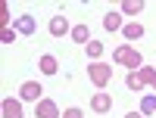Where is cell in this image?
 <instances>
[{"instance_id":"12","label":"cell","mask_w":156,"mask_h":118,"mask_svg":"<svg viewBox=\"0 0 156 118\" xmlns=\"http://www.w3.org/2000/svg\"><path fill=\"white\" fill-rule=\"evenodd\" d=\"M140 12H144V0H122V16L137 19Z\"/></svg>"},{"instance_id":"2","label":"cell","mask_w":156,"mask_h":118,"mask_svg":"<svg viewBox=\"0 0 156 118\" xmlns=\"http://www.w3.org/2000/svg\"><path fill=\"white\" fill-rule=\"evenodd\" d=\"M87 81L94 84L97 90H103V87L112 81V65H106V62H90L87 65Z\"/></svg>"},{"instance_id":"6","label":"cell","mask_w":156,"mask_h":118,"mask_svg":"<svg viewBox=\"0 0 156 118\" xmlns=\"http://www.w3.org/2000/svg\"><path fill=\"white\" fill-rule=\"evenodd\" d=\"M47 28H50V34H53V37L72 34V25H69V19H66V16H53V19H50V25H47Z\"/></svg>"},{"instance_id":"1","label":"cell","mask_w":156,"mask_h":118,"mask_svg":"<svg viewBox=\"0 0 156 118\" xmlns=\"http://www.w3.org/2000/svg\"><path fill=\"white\" fill-rule=\"evenodd\" d=\"M112 62L125 65L128 72H140V69H144V56H140L137 50H131L128 44H122V47H115V50H112Z\"/></svg>"},{"instance_id":"15","label":"cell","mask_w":156,"mask_h":118,"mask_svg":"<svg viewBox=\"0 0 156 118\" xmlns=\"http://www.w3.org/2000/svg\"><path fill=\"white\" fill-rule=\"evenodd\" d=\"M140 112H144V115H153L156 112V96L153 93H147L144 99H140Z\"/></svg>"},{"instance_id":"9","label":"cell","mask_w":156,"mask_h":118,"mask_svg":"<svg viewBox=\"0 0 156 118\" xmlns=\"http://www.w3.org/2000/svg\"><path fill=\"white\" fill-rule=\"evenodd\" d=\"M103 28H106L109 34H112V31H122V28H125V25H122V9L106 12V16H103Z\"/></svg>"},{"instance_id":"20","label":"cell","mask_w":156,"mask_h":118,"mask_svg":"<svg viewBox=\"0 0 156 118\" xmlns=\"http://www.w3.org/2000/svg\"><path fill=\"white\" fill-rule=\"evenodd\" d=\"M125 118H147L144 112H125Z\"/></svg>"},{"instance_id":"4","label":"cell","mask_w":156,"mask_h":118,"mask_svg":"<svg viewBox=\"0 0 156 118\" xmlns=\"http://www.w3.org/2000/svg\"><path fill=\"white\" fill-rule=\"evenodd\" d=\"M34 115H37V118H62L56 99H47V96H44L41 103H34Z\"/></svg>"},{"instance_id":"19","label":"cell","mask_w":156,"mask_h":118,"mask_svg":"<svg viewBox=\"0 0 156 118\" xmlns=\"http://www.w3.org/2000/svg\"><path fill=\"white\" fill-rule=\"evenodd\" d=\"M62 118H84V112L72 106V109H66V112H62Z\"/></svg>"},{"instance_id":"7","label":"cell","mask_w":156,"mask_h":118,"mask_svg":"<svg viewBox=\"0 0 156 118\" xmlns=\"http://www.w3.org/2000/svg\"><path fill=\"white\" fill-rule=\"evenodd\" d=\"M9 28H16L19 34H25V37H28V34H34V31H37V22H34V16H19L16 22L9 25Z\"/></svg>"},{"instance_id":"3","label":"cell","mask_w":156,"mask_h":118,"mask_svg":"<svg viewBox=\"0 0 156 118\" xmlns=\"http://www.w3.org/2000/svg\"><path fill=\"white\" fill-rule=\"evenodd\" d=\"M19 99H25V103H41V99H44L41 81H25V84L19 87Z\"/></svg>"},{"instance_id":"18","label":"cell","mask_w":156,"mask_h":118,"mask_svg":"<svg viewBox=\"0 0 156 118\" xmlns=\"http://www.w3.org/2000/svg\"><path fill=\"white\" fill-rule=\"evenodd\" d=\"M16 28H3V31H0V41H3V44H12V41H16Z\"/></svg>"},{"instance_id":"11","label":"cell","mask_w":156,"mask_h":118,"mask_svg":"<svg viewBox=\"0 0 156 118\" xmlns=\"http://www.w3.org/2000/svg\"><path fill=\"white\" fill-rule=\"evenodd\" d=\"M122 34L128 37V41H140V37H144V25H140L137 19H131V22H125V28H122Z\"/></svg>"},{"instance_id":"21","label":"cell","mask_w":156,"mask_h":118,"mask_svg":"<svg viewBox=\"0 0 156 118\" xmlns=\"http://www.w3.org/2000/svg\"><path fill=\"white\" fill-rule=\"evenodd\" d=\"M153 90H156V81H153Z\"/></svg>"},{"instance_id":"14","label":"cell","mask_w":156,"mask_h":118,"mask_svg":"<svg viewBox=\"0 0 156 118\" xmlns=\"http://www.w3.org/2000/svg\"><path fill=\"white\" fill-rule=\"evenodd\" d=\"M84 53H87L90 59H94V62H97V59L103 56V44H100V41H90V44L84 47Z\"/></svg>"},{"instance_id":"8","label":"cell","mask_w":156,"mask_h":118,"mask_svg":"<svg viewBox=\"0 0 156 118\" xmlns=\"http://www.w3.org/2000/svg\"><path fill=\"white\" fill-rule=\"evenodd\" d=\"M37 69H41V75H47V78H50V75H56V72H59V62H56V56H53V53H44L41 59H37Z\"/></svg>"},{"instance_id":"5","label":"cell","mask_w":156,"mask_h":118,"mask_svg":"<svg viewBox=\"0 0 156 118\" xmlns=\"http://www.w3.org/2000/svg\"><path fill=\"white\" fill-rule=\"evenodd\" d=\"M90 109H94L97 115H106V112L112 109V96L106 93V90H97V93L90 96Z\"/></svg>"},{"instance_id":"13","label":"cell","mask_w":156,"mask_h":118,"mask_svg":"<svg viewBox=\"0 0 156 118\" xmlns=\"http://www.w3.org/2000/svg\"><path fill=\"white\" fill-rule=\"evenodd\" d=\"M72 41L87 47L90 41H94V37H90V28H87V25H72Z\"/></svg>"},{"instance_id":"17","label":"cell","mask_w":156,"mask_h":118,"mask_svg":"<svg viewBox=\"0 0 156 118\" xmlns=\"http://www.w3.org/2000/svg\"><path fill=\"white\" fill-rule=\"evenodd\" d=\"M137 75H140V81H144V84H153V81H156V69H153V65H144Z\"/></svg>"},{"instance_id":"16","label":"cell","mask_w":156,"mask_h":118,"mask_svg":"<svg viewBox=\"0 0 156 118\" xmlns=\"http://www.w3.org/2000/svg\"><path fill=\"white\" fill-rule=\"evenodd\" d=\"M125 84H128V90H144V87H147L144 81H140L137 72H128V81H125Z\"/></svg>"},{"instance_id":"10","label":"cell","mask_w":156,"mask_h":118,"mask_svg":"<svg viewBox=\"0 0 156 118\" xmlns=\"http://www.w3.org/2000/svg\"><path fill=\"white\" fill-rule=\"evenodd\" d=\"M3 118H22V99L6 96L3 99Z\"/></svg>"}]
</instances>
